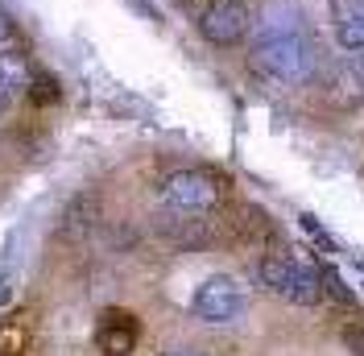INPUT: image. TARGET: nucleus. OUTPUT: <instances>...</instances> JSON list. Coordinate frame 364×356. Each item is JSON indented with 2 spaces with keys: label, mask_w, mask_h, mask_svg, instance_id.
<instances>
[{
  "label": "nucleus",
  "mask_w": 364,
  "mask_h": 356,
  "mask_svg": "<svg viewBox=\"0 0 364 356\" xmlns=\"http://www.w3.org/2000/svg\"><path fill=\"white\" fill-rule=\"evenodd\" d=\"M191 311L199 315L203 323H232L236 315L245 311V294H240V286H236L232 278L215 273V278H207L203 286L195 290Z\"/></svg>",
  "instance_id": "7ed1b4c3"
},
{
  "label": "nucleus",
  "mask_w": 364,
  "mask_h": 356,
  "mask_svg": "<svg viewBox=\"0 0 364 356\" xmlns=\"http://www.w3.org/2000/svg\"><path fill=\"white\" fill-rule=\"evenodd\" d=\"M336 104H343V108H356L364 100V70L356 67V63H343L340 70H336Z\"/></svg>",
  "instance_id": "6e6552de"
},
{
  "label": "nucleus",
  "mask_w": 364,
  "mask_h": 356,
  "mask_svg": "<svg viewBox=\"0 0 364 356\" xmlns=\"http://www.w3.org/2000/svg\"><path fill=\"white\" fill-rule=\"evenodd\" d=\"M161 199L174 211H182V216H199V211H211L220 203V187H215V178L207 170H178V174L166 178Z\"/></svg>",
  "instance_id": "f03ea898"
},
{
  "label": "nucleus",
  "mask_w": 364,
  "mask_h": 356,
  "mask_svg": "<svg viewBox=\"0 0 364 356\" xmlns=\"http://www.w3.org/2000/svg\"><path fill=\"white\" fill-rule=\"evenodd\" d=\"M166 356H203V352H166Z\"/></svg>",
  "instance_id": "f3484780"
},
{
  "label": "nucleus",
  "mask_w": 364,
  "mask_h": 356,
  "mask_svg": "<svg viewBox=\"0 0 364 356\" xmlns=\"http://www.w3.org/2000/svg\"><path fill=\"white\" fill-rule=\"evenodd\" d=\"M199 29L211 46H232L249 29V9L240 0H211L203 9V17H199Z\"/></svg>",
  "instance_id": "20e7f679"
},
{
  "label": "nucleus",
  "mask_w": 364,
  "mask_h": 356,
  "mask_svg": "<svg viewBox=\"0 0 364 356\" xmlns=\"http://www.w3.org/2000/svg\"><path fill=\"white\" fill-rule=\"evenodd\" d=\"M9 38H13V17H9V13L0 9V46L9 42Z\"/></svg>",
  "instance_id": "2eb2a0df"
},
{
  "label": "nucleus",
  "mask_w": 364,
  "mask_h": 356,
  "mask_svg": "<svg viewBox=\"0 0 364 356\" xmlns=\"http://www.w3.org/2000/svg\"><path fill=\"white\" fill-rule=\"evenodd\" d=\"M257 273H261V282L273 290V294H290V286H294V278H298V266L294 261H286V257H265L261 266H257Z\"/></svg>",
  "instance_id": "0eeeda50"
},
{
  "label": "nucleus",
  "mask_w": 364,
  "mask_h": 356,
  "mask_svg": "<svg viewBox=\"0 0 364 356\" xmlns=\"http://www.w3.org/2000/svg\"><path fill=\"white\" fill-rule=\"evenodd\" d=\"M13 95H17V91L9 88V83H0V112H4L9 104H13Z\"/></svg>",
  "instance_id": "dca6fc26"
},
{
  "label": "nucleus",
  "mask_w": 364,
  "mask_h": 356,
  "mask_svg": "<svg viewBox=\"0 0 364 356\" xmlns=\"http://www.w3.org/2000/svg\"><path fill=\"white\" fill-rule=\"evenodd\" d=\"M95 211H100V203L91 199V195H79V199L67 207V216H63V236H67V241H79L91 224H95Z\"/></svg>",
  "instance_id": "1a4fd4ad"
},
{
  "label": "nucleus",
  "mask_w": 364,
  "mask_h": 356,
  "mask_svg": "<svg viewBox=\"0 0 364 356\" xmlns=\"http://www.w3.org/2000/svg\"><path fill=\"white\" fill-rule=\"evenodd\" d=\"M343 344L356 356H364V328H348V332H343Z\"/></svg>",
  "instance_id": "4468645a"
},
{
  "label": "nucleus",
  "mask_w": 364,
  "mask_h": 356,
  "mask_svg": "<svg viewBox=\"0 0 364 356\" xmlns=\"http://www.w3.org/2000/svg\"><path fill=\"white\" fill-rule=\"evenodd\" d=\"M318 294H323V282H318V273L315 269H302L298 266V278H294V286H290V303H302V307H315L318 303Z\"/></svg>",
  "instance_id": "9b49d317"
},
{
  "label": "nucleus",
  "mask_w": 364,
  "mask_h": 356,
  "mask_svg": "<svg viewBox=\"0 0 364 356\" xmlns=\"http://www.w3.org/2000/svg\"><path fill=\"white\" fill-rule=\"evenodd\" d=\"M302 17H298L294 9H269L265 13V29L261 33H302Z\"/></svg>",
  "instance_id": "f8f14e48"
},
{
  "label": "nucleus",
  "mask_w": 364,
  "mask_h": 356,
  "mask_svg": "<svg viewBox=\"0 0 364 356\" xmlns=\"http://www.w3.org/2000/svg\"><path fill=\"white\" fill-rule=\"evenodd\" d=\"M331 13H336V42L352 54L364 50V0H336Z\"/></svg>",
  "instance_id": "39448f33"
},
{
  "label": "nucleus",
  "mask_w": 364,
  "mask_h": 356,
  "mask_svg": "<svg viewBox=\"0 0 364 356\" xmlns=\"http://www.w3.org/2000/svg\"><path fill=\"white\" fill-rule=\"evenodd\" d=\"M318 282H323V290H327L331 298H340V303H352V290L340 282V273H336V269H323V273H318Z\"/></svg>",
  "instance_id": "ddd939ff"
},
{
  "label": "nucleus",
  "mask_w": 364,
  "mask_h": 356,
  "mask_svg": "<svg viewBox=\"0 0 364 356\" xmlns=\"http://www.w3.org/2000/svg\"><path fill=\"white\" fill-rule=\"evenodd\" d=\"M0 83H9L13 91L29 88V67H25L21 50H4V54H0Z\"/></svg>",
  "instance_id": "9d476101"
},
{
  "label": "nucleus",
  "mask_w": 364,
  "mask_h": 356,
  "mask_svg": "<svg viewBox=\"0 0 364 356\" xmlns=\"http://www.w3.org/2000/svg\"><path fill=\"white\" fill-rule=\"evenodd\" d=\"M252 70L282 83H302L315 70V54L302 33H261L252 46Z\"/></svg>",
  "instance_id": "f257e3e1"
},
{
  "label": "nucleus",
  "mask_w": 364,
  "mask_h": 356,
  "mask_svg": "<svg viewBox=\"0 0 364 356\" xmlns=\"http://www.w3.org/2000/svg\"><path fill=\"white\" fill-rule=\"evenodd\" d=\"M136 344V323L133 315L124 311H108L100 323V348L108 356H129V348Z\"/></svg>",
  "instance_id": "423d86ee"
}]
</instances>
